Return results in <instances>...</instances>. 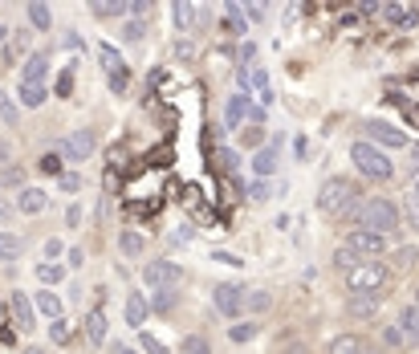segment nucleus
<instances>
[{
  "label": "nucleus",
  "instance_id": "1",
  "mask_svg": "<svg viewBox=\"0 0 419 354\" xmlns=\"http://www.w3.org/2000/svg\"><path fill=\"white\" fill-rule=\"evenodd\" d=\"M346 220H355L358 228H367V232H379V236H387V232H395L399 228V208L391 204V200H362Z\"/></svg>",
  "mask_w": 419,
  "mask_h": 354
},
{
  "label": "nucleus",
  "instance_id": "2",
  "mask_svg": "<svg viewBox=\"0 0 419 354\" xmlns=\"http://www.w3.org/2000/svg\"><path fill=\"white\" fill-rule=\"evenodd\" d=\"M358 204H362V200H358V188L350 183V179H342V176L326 179L322 188H318V208H322L326 216H338V212L350 216Z\"/></svg>",
  "mask_w": 419,
  "mask_h": 354
},
{
  "label": "nucleus",
  "instance_id": "3",
  "mask_svg": "<svg viewBox=\"0 0 419 354\" xmlns=\"http://www.w3.org/2000/svg\"><path fill=\"white\" fill-rule=\"evenodd\" d=\"M387 285H391V269L383 265V261H362L355 273H346V290H350V297H355V293L374 297V293L387 290Z\"/></svg>",
  "mask_w": 419,
  "mask_h": 354
},
{
  "label": "nucleus",
  "instance_id": "4",
  "mask_svg": "<svg viewBox=\"0 0 419 354\" xmlns=\"http://www.w3.org/2000/svg\"><path fill=\"white\" fill-rule=\"evenodd\" d=\"M350 159H355V167H358L367 179H374V183H387V179L395 176L391 159L383 155V151H374L371 143H355V147H350Z\"/></svg>",
  "mask_w": 419,
  "mask_h": 354
},
{
  "label": "nucleus",
  "instance_id": "5",
  "mask_svg": "<svg viewBox=\"0 0 419 354\" xmlns=\"http://www.w3.org/2000/svg\"><path fill=\"white\" fill-rule=\"evenodd\" d=\"M342 244H346L355 257H362V261H379V257H383V249H387V241H383L379 232H367V228H355Z\"/></svg>",
  "mask_w": 419,
  "mask_h": 354
},
{
  "label": "nucleus",
  "instance_id": "6",
  "mask_svg": "<svg viewBox=\"0 0 419 354\" xmlns=\"http://www.w3.org/2000/svg\"><path fill=\"white\" fill-rule=\"evenodd\" d=\"M179 273H183V269H179V265H176V261H147V290H155V293H159V290H176V285H179Z\"/></svg>",
  "mask_w": 419,
  "mask_h": 354
},
{
  "label": "nucleus",
  "instance_id": "7",
  "mask_svg": "<svg viewBox=\"0 0 419 354\" xmlns=\"http://www.w3.org/2000/svg\"><path fill=\"white\" fill-rule=\"evenodd\" d=\"M212 306H216L220 318H236V314L244 309V290L232 285V281H220V285L212 290Z\"/></svg>",
  "mask_w": 419,
  "mask_h": 354
},
{
  "label": "nucleus",
  "instance_id": "8",
  "mask_svg": "<svg viewBox=\"0 0 419 354\" xmlns=\"http://www.w3.org/2000/svg\"><path fill=\"white\" fill-rule=\"evenodd\" d=\"M94 147H98V130H74L69 139L62 143V159H74V163H81V159H90L94 155Z\"/></svg>",
  "mask_w": 419,
  "mask_h": 354
},
{
  "label": "nucleus",
  "instance_id": "9",
  "mask_svg": "<svg viewBox=\"0 0 419 354\" xmlns=\"http://www.w3.org/2000/svg\"><path fill=\"white\" fill-rule=\"evenodd\" d=\"M33 309H37V306H33V297H29V293H21V290H16L13 297H8V314H13L16 330H25V334L33 330V318H37Z\"/></svg>",
  "mask_w": 419,
  "mask_h": 354
},
{
  "label": "nucleus",
  "instance_id": "10",
  "mask_svg": "<svg viewBox=\"0 0 419 354\" xmlns=\"http://www.w3.org/2000/svg\"><path fill=\"white\" fill-rule=\"evenodd\" d=\"M367 139H374V143H383V147H407L403 130L383 122V118H371V122H367Z\"/></svg>",
  "mask_w": 419,
  "mask_h": 354
},
{
  "label": "nucleus",
  "instance_id": "11",
  "mask_svg": "<svg viewBox=\"0 0 419 354\" xmlns=\"http://www.w3.org/2000/svg\"><path fill=\"white\" fill-rule=\"evenodd\" d=\"M45 208H49V192H41V188H21V195H16V212L41 216Z\"/></svg>",
  "mask_w": 419,
  "mask_h": 354
},
{
  "label": "nucleus",
  "instance_id": "12",
  "mask_svg": "<svg viewBox=\"0 0 419 354\" xmlns=\"http://www.w3.org/2000/svg\"><path fill=\"white\" fill-rule=\"evenodd\" d=\"M253 106H257V102H253L248 94H232L228 98V106H224V127H241L244 118L253 114Z\"/></svg>",
  "mask_w": 419,
  "mask_h": 354
},
{
  "label": "nucleus",
  "instance_id": "13",
  "mask_svg": "<svg viewBox=\"0 0 419 354\" xmlns=\"http://www.w3.org/2000/svg\"><path fill=\"white\" fill-rule=\"evenodd\" d=\"M33 306H37V314H41V318H49V322H62V309H65V302L57 297V293L41 290L37 297H33Z\"/></svg>",
  "mask_w": 419,
  "mask_h": 354
},
{
  "label": "nucleus",
  "instance_id": "14",
  "mask_svg": "<svg viewBox=\"0 0 419 354\" xmlns=\"http://www.w3.org/2000/svg\"><path fill=\"white\" fill-rule=\"evenodd\" d=\"M326 354H374V350L358 338V334H338V338H330Z\"/></svg>",
  "mask_w": 419,
  "mask_h": 354
},
{
  "label": "nucleus",
  "instance_id": "15",
  "mask_svg": "<svg viewBox=\"0 0 419 354\" xmlns=\"http://www.w3.org/2000/svg\"><path fill=\"white\" fill-rule=\"evenodd\" d=\"M81 330H86V342H90V346H102V342H106V314H102V309H90L86 322H81Z\"/></svg>",
  "mask_w": 419,
  "mask_h": 354
},
{
  "label": "nucleus",
  "instance_id": "16",
  "mask_svg": "<svg viewBox=\"0 0 419 354\" xmlns=\"http://www.w3.org/2000/svg\"><path fill=\"white\" fill-rule=\"evenodd\" d=\"M45 74H49V53H29L25 69H21V81H41L45 86Z\"/></svg>",
  "mask_w": 419,
  "mask_h": 354
},
{
  "label": "nucleus",
  "instance_id": "17",
  "mask_svg": "<svg viewBox=\"0 0 419 354\" xmlns=\"http://www.w3.org/2000/svg\"><path fill=\"white\" fill-rule=\"evenodd\" d=\"M399 330L407 342H419V306H403L399 309Z\"/></svg>",
  "mask_w": 419,
  "mask_h": 354
},
{
  "label": "nucleus",
  "instance_id": "18",
  "mask_svg": "<svg viewBox=\"0 0 419 354\" xmlns=\"http://www.w3.org/2000/svg\"><path fill=\"white\" fill-rule=\"evenodd\" d=\"M374 309H379V302L367 297V293H355V297L346 302V314H350V318H374Z\"/></svg>",
  "mask_w": 419,
  "mask_h": 354
},
{
  "label": "nucleus",
  "instance_id": "19",
  "mask_svg": "<svg viewBox=\"0 0 419 354\" xmlns=\"http://www.w3.org/2000/svg\"><path fill=\"white\" fill-rule=\"evenodd\" d=\"M25 253V236H16V232H0V261H16Z\"/></svg>",
  "mask_w": 419,
  "mask_h": 354
},
{
  "label": "nucleus",
  "instance_id": "20",
  "mask_svg": "<svg viewBox=\"0 0 419 354\" xmlns=\"http://www.w3.org/2000/svg\"><path fill=\"white\" fill-rule=\"evenodd\" d=\"M49 98V90L41 81H21V106H41Z\"/></svg>",
  "mask_w": 419,
  "mask_h": 354
},
{
  "label": "nucleus",
  "instance_id": "21",
  "mask_svg": "<svg viewBox=\"0 0 419 354\" xmlns=\"http://www.w3.org/2000/svg\"><path fill=\"white\" fill-rule=\"evenodd\" d=\"M143 318H147V297L139 290L127 293V322L130 326H143Z\"/></svg>",
  "mask_w": 419,
  "mask_h": 354
},
{
  "label": "nucleus",
  "instance_id": "22",
  "mask_svg": "<svg viewBox=\"0 0 419 354\" xmlns=\"http://www.w3.org/2000/svg\"><path fill=\"white\" fill-rule=\"evenodd\" d=\"M118 253H122V257H143V236H139L134 228H127V232L118 236Z\"/></svg>",
  "mask_w": 419,
  "mask_h": 354
},
{
  "label": "nucleus",
  "instance_id": "23",
  "mask_svg": "<svg viewBox=\"0 0 419 354\" xmlns=\"http://www.w3.org/2000/svg\"><path fill=\"white\" fill-rule=\"evenodd\" d=\"M25 13H29L33 29H49V25H53V8H49V4H41V0H37V4H29Z\"/></svg>",
  "mask_w": 419,
  "mask_h": 354
},
{
  "label": "nucleus",
  "instance_id": "24",
  "mask_svg": "<svg viewBox=\"0 0 419 354\" xmlns=\"http://www.w3.org/2000/svg\"><path fill=\"white\" fill-rule=\"evenodd\" d=\"M37 277H41L45 285H57V281H65V265H57V261H41V265H37Z\"/></svg>",
  "mask_w": 419,
  "mask_h": 354
},
{
  "label": "nucleus",
  "instance_id": "25",
  "mask_svg": "<svg viewBox=\"0 0 419 354\" xmlns=\"http://www.w3.org/2000/svg\"><path fill=\"white\" fill-rule=\"evenodd\" d=\"M277 167V147H265V151H257V159H253V171H257L260 179L269 176Z\"/></svg>",
  "mask_w": 419,
  "mask_h": 354
},
{
  "label": "nucleus",
  "instance_id": "26",
  "mask_svg": "<svg viewBox=\"0 0 419 354\" xmlns=\"http://www.w3.org/2000/svg\"><path fill=\"white\" fill-rule=\"evenodd\" d=\"M358 265H362V257H355L346 244H342V249H334V269H342V273H355Z\"/></svg>",
  "mask_w": 419,
  "mask_h": 354
},
{
  "label": "nucleus",
  "instance_id": "27",
  "mask_svg": "<svg viewBox=\"0 0 419 354\" xmlns=\"http://www.w3.org/2000/svg\"><path fill=\"white\" fill-rule=\"evenodd\" d=\"M269 306H273V293H265V290L244 293V309H253V314H265Z\"/></svg>",
  "mask_w": 419,
  "mask_h": 354
},
{
  "label": "nucleus",
  "instance_id": "28",
  "mask_svg": "<svg viewBox=\"0 0 419 354\" xmlns=\"http://www.w3.org/2000/svg\"><path fill=\"white\" fill-rule=\"evenodd\" d=\"M179 354H212V342L204 334H188V338L179 342Z\"/></svg>",
  "mask_w": 419,
  "mask_h": 354
},
{
  "label": "nucleus",
  "instance_id": "29",
  "mask_svg": "<svg viewBox=\"0 0 419 354\" xmlns=\"http://www.w3.org/2000/svg\"><path fill=\"white\" fill-rule=\"evenodd\" d=\"M171 13H176V29H192L195 25V4H176Z\"/></svg>",
  "mask_w": 419,
  "mask_h": 354
},
{
  "label": "nucleus",
  "instance_id": "30",
  "mask_svg": "<svg viewBox=\"0 0 419 354\" xmlns=\"http://www.w3.org/2000/svg\"><path fill=\"white\" fill-rule=\"evenodd\" d=\"M171 306H176V290H159L155 293V302H151L155 314H171Z\"/></svg>",
  "mask_w": 419,
  "mask_h": 354
},
{
  "label": "nucleus",
  "instance_id": "31",
  "mask_svg": "<svg viewBox=\"0 0 419 354\" xmlns=\"http://www.w3.org/2000/svg\"><path fill=\"white\" fill-rule=\"evenodd\" d=\"M110 78V90L114 94H127V86H130V74H127V65H118L114 74H106Z\"/></svg>",
  "mask_w": 419,
  "mask_h": 354
},
{
  "label": "nucleus",
  "instance_id": "32",
  "mask_svg": "<svg viewBox=\"0 0 419 354\" xmlns=\"http://www.w3.org/2000/svg\"><path fill=\"white\" fill-rule=\"evenodd\" d=\"M248 78H253V86H257V94H260V106H265V102H269V74H265V69H253V74H248Z\"/></svg>",
  "mask_w": 419,
  "mask_h": 354
},
{
  "label": "nucleus",
  "instance_id": "33",
  "mask_svg": "<svg viewBox=\"0 0 419 354\" xmlns=\"http://www.w3.org/2000/svg\"><path fill=\"white\" fill-rule=\"evenodd\" d=\"M49 338H53V346H69V326L65 322H49Z\"/></svg>",
  "mask_w": 419,
  "mask_h": 354
},
{
  "label": "nucleus",
  "instance_id": "34",
  "mask_svg": "<svg viewBox=\"0 0 419 354\" xmlns=\"http://www.w3.org/2000/svg\"><path fill=\"white\" fill-rule=\"evenodd\" d=\"M228 338H232V342H248V338H257V322L232 326V330H228Z\"/></svg>",
  "mask_w": 419,
  "mask_h": 354
},
{
  "label": "nucleus",
  "instance_id": "35",
  "mask_svg": "<svg viewBox=\"0 0 419 354\" xmlns=\"http://www.w3.org/2000/svg\"><path fill=\"white\" fill-rule=\"evenodd\" d=\"M216 163H220V167H224L228 176H232V171H236V151H228V147H220V151H216Z\"/></svg>",
  "mask_w": 419,
  "mask_h": 354
},
{
  "label": "nucleus",
  "instance_id": "36",
  "mask_svg": "<svg viewBox=\"0 0 419 354\" xmlns=\"http://www.w3.org/2000/svg\"><path fill=\"white\" fill-rule=\"evenodd\" d=\"M21 176H25L21 167H4V171H0V192H4V188H13V183H21Z\"/></svg>",
  "mask_w": 419,
  "mask_h": 354
},
{
  "label": "nucleus",
  "instance_id": "37",
  "mask_svg": "<svg viewBox=\"0 0 419 354\" xmlns=\"http://www.w3.org/2000/svg\"><path fill=\"white\" fill-rule=\"evenodd\" d=\"M41 171L45 176H62V155H41Z\"/></svg>",
  "mask_w": 419,
  "mask_h": 354
},
{
  "label": "nucleus",
  "instance_id": "38",
  "mask_svg": "<svg viewBox=\"0 0 419 354\" xmlns=\"http://www.w3.org/2000/svg\"><path fill=\"white\" fill-rule=\"evenodd\" d=\"M90 8H94V16H118V13H127V4H102V0H98V4H90Z\"/></svg>",
  "mask_w": 419,
  "mask_h": 354
},
{
  "label": "nucleus",
  "instance_id": "39",
  "mask_svg": "<svg viewBox=\"0 0 419 354\" xmlns=\"http://www.w3.org/2000/svg\"><path fill=\"white\" fill-rule=\"evenodd\" d=\"M118 65H122V62H118V53H114L110 45H102V69H106V74H114Z\"/></svg>",
  "mask_w": 419,
  "mask_h": 354
},
{
  "label": "nucleus",
  "instance_id": "40",
  "mask_svg": "<svg viewBox=\"0 0 419 354\" xmlns=\"http://www.w3.org/2000/svg\"><path fill=\"white\" fill-rule=\"evenodd\" d=\"M383 342H387V346H403V330H399V326H387V330H383Z\"/></svg>",
  "mask_w": 419,
  "mask_h": 354
},
{
  "label": "nucleus",
  "instance_id": "41",
  "mask_svg": "<svg viewBox=\"0 0 419 354\" xmlns=\"http://www.w3.org/2000/svg\"><path fill=\"white\" fill-rule=\"evenodd\" d=\"M0 118H4V122H16V106H13V98H4V94H0Z\"/></svg>",
  "mask_w": 419,
  "mask_h": 354
},
{
  "label": "nucleus",
  "instance_id": "42",
  "mask_svg": "<svg viewBox=\"0 0 419 354\" xmlns=\"http://www.w3.org/2000/svg\"><path fill=\"white\" fill-rule=\"evenodd\" d=\"M241 143H244V147H257V143H260V127H244Z\"/></svg>",
  "mask_w": 419,
  "mask_h": 354
},
{
  "label": "nucleus",
  "instance_id": "43",
  "mask_svg": "<svg viewBox=\"0 0 419 354\" xmlns=\"http://www.w3.org/2000/svg\"><path fill=\"white\" fill-rule=\"evenodd\" d=\"M188 241H192V224H183V228L171 232V244H188Z\"/></svg>",
  "mask_w": 419,
  "mask_h": 354
},
{
  "label": "nucleus",
  "instance_id": "44",
  "mask_svg": "<svg viewBox=\"0 0 419 354\" xmlns=\"http://www.w3.org/2000/svg\"><path fill=\"white\" fill-rule=\"evenodd\" d=\"M13 208H16V204H8V200L0 195V224H8V220H13Z\"/></svg>",
  "mask_w": 419,
  "mask_h": 354
},
{
  "label": "nucleus",
  "instance_id": "45",
  "mask_svg": "<svg viewBox=\"0 0 419 354\" xmlns=\"http://www.w3.org/2000/svg\"><path fill=\"white\" fill-rule=\"evenodd\" d=\"M143 350H147V354H167V350L159 346V342L151 338V334H143Z\"/></svg>",
  "mask_w": 419,
  "mask_h": 354
},
{
  "label": "nucleus",
  "instance_id": "46",
  "mask_svg": "<svg viewBox=\"0 0 419 354\" xmlns=\"http://www.w3.org/2000/svg\"><path fill=\"white\" fill-rule=\"evenodd\" d=\"M69 86H74V69H65L62 81H57V94H69Z\"/></svg>",
  "mask_w": 419,
  "mask_h": 354
},
{
  "label": "nucleus",
  "instance_id": "47",
  "mask_svg": "<svg viewBox=\"0 0 419 354\" xmlns=\"http://www.w3.org/2000/svg\"><path fill=\"white\" fill-rule=\"evenodd\" d=\"M65 220H69V228H78L81 224V204H74V208L65 212Z\"/></svg>",
  "mask_w": 419,
  "mask_h": 354
},
{
  "label": "nucleus",
  "instance_id": "48",
  "mask_svg": "<svg viewBox=\"0 0 419 354\" xmlns=\"http://www.w3.org/2000/svg\"><path fill=\"white\" fill-rule=\"evenodd\" d=\"M62 257V241H45V261Z\"/></svg>",
  "mask_w": 419,
  "mask_h": 354
},
{
  "label": "nucleus",
  "instance_id": "49",
  "mask_svg": "<svg viewBox=\"0 0 419 354\" xmlns=\"http://www.w3.org/2000/svg\"><path fill=\"white\" fill-rule=\"evenodd\" d=\"M62 188H65V192H78L81 179H78V176H62Z\"/></svg>",
  "mask_w": 419,
  "mask_h": 354
},
{
  "label": "nucleus",
  "instance_id": "50",
  "mask_svg": "<svg viewBox=\"0 0 419 354\" xmlns=\"http://www.w3.org/2000/svg\"><path fill=\"white\" fill-rule=\"evenodd\" d=\"M143 25H139V21H134V25H127V41H139V37H143Z\"/></svg>",
  "mask_w": 419,
  "mask_h": 354
},
{
  "label": "nucleus",
  "instance_id": "51",
  "mask_svg": "<svg viewBox=\"0 0 419 354\" xmlns=\"http://www.w3.org/2000/svg\"><path fill=\"white\" fill-rule=\"evenodd\" d=\"M411 171H415V176H419V143L411 147Z\"/></svg>",
  "mask_w": 419,
  "mask_h": 354
},
{
  "label": "nucleus",
  "instance_id": "52",
  "mask_svg": "<svg viewBox=\"0 0 419 354\" xmlns=\"http://www.w3.org/2000/svg\"><path fill=\"white\" fill-rule=\"evenodd\" d=\"M407 118H411V122L419 127V106H407Z\"/></svg>",
  "mask_w": 419,
  "mask_h": 354
},
{
  "label": "nucleus",
  "instance_id": "53",
  "mask_svg": "<svg viewBox=\"0 0 419 354\" xmlns=\"http://www.w3.org/2000/svg\"><path fill=\"white\" fill-rule=\"evenodd\" d=\"M118 354H134V350H130V346H118Z\"/></svg>",
  "mask_w": 419,
  "mask_h": 354
},
{
  "label": "nucleus",
  "instance_id": "54",
  "mask_svg": "<svg viewBox=\"0 0 419 354\" xmlns=\"http://www.w3.org/2000/svg\"><path fill=\"white\" fill-rule=\"evenodd\" d=\"M415 306H419V290H415Z\"/></svg>",
  "mask_w": 419,
  "mask_h": 354
}]
</instances>
